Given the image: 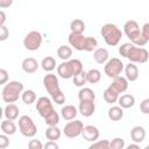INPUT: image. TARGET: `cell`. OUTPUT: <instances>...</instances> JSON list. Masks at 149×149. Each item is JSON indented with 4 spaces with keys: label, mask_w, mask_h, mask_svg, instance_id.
I'll return each instance as SVG.
<instances>
[{
    "label": "cell",
    "mask_w": 149,
    "mask_h": 149,
    "mask_svg": "<svg viewBox=\"0 0 149 149\" xmlns=\"http://www.w3.org/2000/svg\"><path fill=\"white\" fill-rule=\"evenodd\" d=\"M84 128V123L80 120H70L63 128V133L69 139H74L81 135Z\"/></svg>",
    "instance_id": "cell-11"
},
{
    "label": "cell",
    "mask_w": 149,
    "mask_h": 149,
    "mask_svg": "<svg viewBox=\"0 0 149 149\" xmlns=\"http://www.w3.org/2000/svg\"><path fill=\"white\" fill-rule=\"evenodd\" d=\"M78 109L73 106V105H65L62 107L61 109V115L64 120L66 121H70V120H74V118L77 116L78 114Z\"/></svg>",
    "instance_id": "cell-18"
},
{
    "label": "cell",
    "mask_w": 149,
    "mask_h": 149,
    "mask_svg": "<svg viewBox=\"0 0 149 149\" xmlns=\"http://www.w3.org/2000/svg\"><path fill=\"white\" fill-rule=\"evenodd\" d=\"M90 149H109V141L108 140H97L92 142L88 147Z\"/></svg>",
    "instance_id": "cell-34"
},
{
    "label": "cell",
    "mask_w": 149,
    "mask_h": 149,
    "mask_svg": "<svg viewBox=\"0 0 149 149\" xmlns=\"http://www.w3.org/2000/svg\"><path fill=\"white\" fill-rule=\"evenodd\" d=\"M0 127H1V132L5 133V134H7V135H13V134H15V133H16V129H17V127H16V125L13 122V120H8V119L1 121Z\"/></svg>",
    "instance_id": "cell-26"
},
{
    "label": "cell",
    "mask_w": 149,
    "mask_h": 149,
    "mask_svg": "<svg viewBox=\"0 0 149 149\" xmlns=\"http://www.w3.org/2000/svg\"><path fill=\"white\" fill-rule=\"evenodd\" d=\"M146 149H149V146H146Z\"/></svg>",
    "instance_id": "cell-47"
},
{
    "label": "cell",
    "mask_w": 149,
    "mask_h": 149,
    "mask_svg": "<svg viewBox=\"0 0 149 149\" xmlns=\"http://www.w3.org/2000/svg\"><path fill=\"white\" fill-rule=\"evenodd\" d=\"M9 146V139H8V135L2 133L0 135V149H6L7 147Z\"/></svg>",
    "instance_id": "cell-37"
},
{
    "label": "cell",
    "mask_w": 149,
    "mask_h": 149,
    "mask_svg": "<svg viewBox=\"0 0 149 149\" xmlns=\"http://www.w3.org/2000/svg\"><path fill=\"white\" fill-rule=\"evenodd\" d=\"M125 74L128 81H135L139 78V68L135 65V63L129 62L127 65H125Z\"/></svg>",
    "instance_id": "cell-17"
},
{
    "label": "cell",
    "mask_w": 149,
    "mask_h": 149,
    "mask_svg": "<svg viewBox=\"0 0 149 149\" xmlns=\"http://www.w3.org/2000/svg\"><path fill=\"white\" fill-rule=\"evenodd\" d=\"M8 80V72L5 69H0V84L5 85Z\"/></svg>",
    "instance_id": "cell-41"
},
{
    "label": "cell",
    "mask_w": 149,
    "mask_h": 149,
    "mask_svg": "<svg viewBox=\"0 0 149 149\" xmlns=\"http://www.w3.org/2000/svg\"><path fill=\"white\" fill-rule=\"evenodd\" d=\"M83 71V63L79 59H69L57 66V74L63 79H70Z\"/></svg>",
    "instance_id": "cell-4"
},
{
    "label": "cell",
    "mask_w": 149,
    "mask_h": 149,
    "mask_svg": "<svg viewBox=\"0 0 149 149\" xmlns=\"http://www.w3.org/2000/svg\"><path fill=\"white\" fill-rule=\"evenodd\" d=\"M19 130L26 137H34L37 133V127L30 116L22 115L19 119Z\"/></svg>",
    "instance_id": "cell-8"
},
{
    "label": "cell",
    "mask_w": 149,
    "mask_h": 149,
    "mask_svg": "<svg viewBox=\"0 0 149 149\" xmlns=\"http://www.w3.org/2000/svg\"><path fill=\"white\" fill-rule=\"evenodd\" d=\"M123 31H125L126 36L130 40L132 43H134L141 36L140 26H139V23L135 20H128V21H126V23L123 24Z\"/></svg>",
    "instance_id": "cell-12"
},
{
    "label": "cell",
    "mask_w": 149,
    "mask_h": 149,
    "mask_svg": "<svg viewBox=\"0 0 149 149\" xmlns=\"http://www.w3.org/2000/svg\"><path fill=\"white\" fill-rule=\"evenodd\" d=\"M100 34H101L105 43L109 47L118 45L122 37V31L114 23H105L100 29Z\"/></svg>",
    "instance_id": "cell-5"
},
{
    "label": "cell",
    "mask_w": 149,
    "mask_h": 149,
    "mask_svg": "<svg viewBox=\"0 0 149 149\" xmlns=\"http://www.w3.org/2000/svg\"><path fill=\"white\" fill-rule=\"evenodd\" d=\"M22 92H23V84L17 80H12L3 85L1 91V98L3 102L7 104L15 102L19 100Z\"/></svg>",
    "instance_id": "cell-3"
},
{
    "label": "cell",
    "mask_w": 149,
    "mask_h": 149,
    "mask_svg": "<svg viewBox=\"0 0 149 149\" xmlns=\"http://www.w3.org/2000/svg\"><path fill=\"white\" fill-rule=\"evenodd\" d=\"M57 56L62 61H69L72 56V49L69 45H59L57 49Z\"/></svg>",
    "instance_id": "cell-27"
},
{
    "label": "cell",
    "mask_w": 149,
    "mask_h": 149,
    "mask_svg": "<svg viewBox=\"0 0 149 149\" xmlns=\"http://www.w3.org/2000/svg\"><path fill=\"white\" fill-rule=\"evenodd\" d=\"M125 70V64L121 62V59L113 57L109 58L104 66V72L108 78H115L118 76H121V72Z\"/></svg>",
    "instance_id": "cell-6"
},
{
    "label": "cell",
    "mask_w": 149,
    "mask_h": 149,
    "mask_svg": "<svg viewBox=\"0 0 149 149\" xmlns=\"http://www.w3.org/2000/svg\"><path fill=\"white\" fill-rule=\"evenodd\" d=\"M0 15H1V19H0V26H3L5 22H6V14L3 10H0Z\"/></svg>",
    "instance_id": "cell-45"
},
{
    "label": "cell",
    "mask_w": 149,
    "mask_h": 149,
    "mask_svg": "<svg viewBox=\"0 0 149 149\" xmlns=\"http://www.w3.org/2000/svg\"><path fill=\"white\" fill-rule=\"evenodd\" d=\"M13 1L14 0H0V8H8L13 5Z\"/></svg>",
    "instance_id": "cell-43"
},
{
    "label": "cell",
    "mask_w": 149,
    "mask_h": 149,
    "mask_svg": "<svg viewBox=\"0 0 149 149\" xmlns=\"http://www.w3.org/2000/svg\"><path fill=\"white\" fill-rule=\"evenodd\" d=\"M133 148H135V149H140V143L134 142V143H130L129 146H127V149H133Z\"/></svg>",
    "instance_id": "cell-46"
},
{
    "label": "cell",
    "mask_w": 149,
    "mask_h": 149,
    "mask_svg": "<svg viewBox=\"0 0 149 149\" xmlns=\"http://www.w3.org/2000/svg\"><path fill=\"white\" fill-rule=\"evenodd\" d=\"M43 85H44V88L50 94L54 102H56L57 105H63L65 102V95L59 87L58 78L56 74H54L51 72L45 74L43 77Z\"/></svg>",
    "instance_id": "cell-1"
},
{
    "label": "cell",
    "mask_w": 149,
    "mask_h": 149,
    "mask_svg": "<svg viewBox=\"0 0 149 149\" xmlns=\"http://www.w3.org/2000/svg\"><path fill=\"white\" fill-rule=\"evenodd\" d=\"M9 36V30L8 28L3 24V26H0V41H6L7 37Z\"/></svg>",
    "instance_id": "cell-40"
},
{
    "label": "cell",
    "mask_w": 149,
    "mask_h": 149,
    "mask_svg": "<svg viewBox=\"0 0 149 149\" xmlns=\"http://www.w3.org/2000/svg\"><path fill=\"white\" fill-rule=\"evenodd\" d=\"M42 41H43L42 34L37 30H31L24 36L23 45L29 51H36V50L40 49V47L42 44Z\"/></svg>",
    "instance_id": "cell-9"
},
{
    "label": "cell",
    "mask_w": 149,
    "mask_h": 149,
    "mask_svg": "<svg viewBox=\"0 0 149 149\" xmlns=\"http://www.w3.org/2000/svg\"><path fill=\"white\" fill-rule=\"evenodd\" d=\"M45 137L50 141H57L61 139L62 136V130L57 127V126H49L44 133Z\"/></svg>",
    "instance_id": "cell-25"
},
{
    "label": "cell",
    "mask_w": 149,
    "mask_h": 149,
    "mask_svg": "<svg viewBox=\"0 0 149 149\" xmlns=\"http://www.w3.org/2000/svg\"><path fill=\"white\" fill-rule=\"evenodd\" d=\"M44 148L45 149H49V148H54V149H58V144L56 143V141H48L45 144H44Z\"/></svg>",
    "instance_id": "cell-44"
},
{
    "label": "cell",
    "mask_w": 149,
    "mask_h": 149,
    "mask_svg": "<svg viewBox=\"0 0 149 149\" xmlns=\"http://www.w3.org/2000/svg\"><path fill=\"white\" fill-rule=\"evenodd\" d=\"M21 99L26 105H31L36 101V93L33 90H24L21 94Z\"/></svg>",
    "instance_id": "cell-31"
},
{
    "label": "cell",
    "mask_w": 149,
    "mask_h": 149,
    "mask_svg": "<svg viewBox=\"0 0 149 149\" xmlns=\"http://www.w3.org/2000/svg\"><path fill=\"white\" fill-rule=\"evenodd\" d=\"M101 79V72L98 69H91L87 71V83L97 84Z\"/></svg>",
    "instance_id": "cell-32"
},
{
    "label": "cell",
    "mask_w": 149,
    "mask_h": 149,
    "mask_svg": "<svg viewBox=\"0 0 149 149\" xmlns=\"http://www.w3.org/2000/svg\"><path fill=\"white\" fill-rule=\"evenodd\" d=\"M112 87H114L120 94L126 92L127 88H128V79L126 77H122V76H118L115 78H113L112 80V84H111Z\"/></svg>",
    "instance_id": "cell-16"
},
{
    "label": "cell",
    "mask_w": 149,
    "mask_h": 149,
    "mask_svg": "<svg viewBox=\"0 0 149 149\" xmlns=\"http://www.w3.org/2000/svg\"><path fill=\"white\" fill-rule=\"evenodd\" d=\"M83 137L86 140V141H90V142H94L99 139L100 136V133H99V129L93 126V125H87V126H84L83 128V133H81Z\"/></svg>",
    "instance_id": "cell-14"
},
{
    "label": "cell",
    "mask_w": 149,
    "mask_h": 149,
    "mask_svg": "<svg viewBox=\"0 0 149 149\" xmlns=\"http://www.w3.org/2000/svg\"><path fill=\"white\" fill-rule=\"evenodd\" d=\"M69 44L74 48L78 51H94L98 47V41L94 37L91 36H84L83 34H76V33H70L68 37Z\"/></svg>",
    "instance_id": "cell-2"
},
{
    "label": "cell",
    "mask_w": 149,
    "mask_h": 149,
    "mask_svg": "<svg viewBox=\"0 0 149 149\" xmlns=\"http://www.w3.org/2000/svg\"><path fill=\"white\" fill-rule=\"evenodd\" d=\"M126 58L129 59V62H133V63H146L148 59H149V52L147 49L142 48V47H137L135 44H132V47L129 48L128 52H127V56Z\"/></svg>",
    "instance_id": "cell-7"
},
{
    "label": "cell",
    "mask_w": 149,
    "mask_h": 149,
    "mask_svg": "<svg viewBox=\"0 0 149 149\" xmlns=\"http://www.w3.org/2000/svg\"><path fill=\"white\" fill-rule=\"evenodd\" d=\"M132 42L130 43H123V44H121L120 47H119V54L122 56V57H125L126 58V56H127V52H128V50H129V48L132 47Z\"/></svg>",
    "instance_id": "cell-36"
},
{
    "label": "cell",
    "mask_w": 149,
    "mask_h": 149,
    "mask_svg": "<svg viewBox=\"0 0 149 149\" xmlns=\"http://www.w3.org/2000/svg\"><path fill=\"white\" fill-rule=\"evenodd\" d=\"M78 111L85 118H88V116L93 115V113L95 111L94 100H81V101H79Z\"/></svg>",
    "instance_id": "cell-13"
},
{
    "label": "cell",
    "mask_w": 149,
    "mask_h": 149,
    "mask_svg": "<svg viewBox=\"0 0 149 149\" xmlns=\"http://www.w3.org/2000/svg\"><path fill=\"white\" fill-rule=\"evenodd\" d=\"M72 81H73V84H74L76 86H78V87L84 86V85L87 83V72H85V71L83 70L80 73H78V74H76V76L72 77Z\"/></svg>",
    "instance_id": "cell-33"
},
{
    "label": "cell",
    "mask_w": 149,
    "mask_h": 149,
    "mask_svg": "<svg viewBox=\"0 0 149 149\" xmlns=\"http://www.w3.org/2000/svg\"><path fill=\"white\" fill-rule=\"evenodd\" d=\"M108 119L112 121H120L123 118V108L121 106H112L108 109Z\"/></svg>",
    "instance_id": "cell-24"
},
{
    "label": "cell",
    "mask_w": 149,
    "mask_h": 149,
    "mask_svg": "<svg viewBox=\"0 0 149 149\" xmlns=\"http://www.w3.org/2000/svg\"><path fill=\"white\" fill-rule=\"evenodd\" d=\"M140 111L143 114H149V98H146L140 104Z\"/></svg>",
    "instance_id": "cell-38"
},
{
    "label": "cell",
    "mask_w": 149,
    "mask_h": 149,
    "mask_svg": "<svg viewBox=\"0 0 149 149\" xmlns=\"http://www.w3.org/2000/svg\"><path fill=\"white\" fill-rule=\"evenodd\" d=\"M141 34H142V36H143L147 41H149V22H147V23H144V24L142 26Z\"/></svg>",
    "instance_id": "cell-42"
},
{
    "label": "cell",
    "mask_w": 149,
    "mask_h": 149,
    "mask_svg": "<svg viewBox=\"0 0 149 149\" xmlns=\"http://www.w3.org/2000/svg\"><path fill=\"white\" fill-rule=\"evenodd\" d=\"M93 58L98 64H105L109 59V52L106 48H97L93 51Z\"/></svg>",
    "instance_id": "cell-20"
},
{
    "label": "cell",
    "mask_w": 149,
    "mask_h": 149,
    "mask_svg": "<svg viewBox=\"0 0 149 149\" xmlns=\"http://www.w3.org/2000/svg\"><path fill=\"white\" fill-rule=\"evenodd\" d=\"M125 147L126 143L122 137H114L112 141H109V149H122Z\"/></svg>",
    "instance_id": "cell-35"
},
{
    "label": "cell",
    "mask_w": 149,
    "mask_h": 149,
    "mask_svg": "<svg viewBox=\"0 0 149 149\" xmlns=\"http://www.w3.org/2000/svg\"><path fill=\"white\" fill-rule=\"evenodd\" d=\"M38 66H40L38 62L35 58H33V57L24 58L22 61V64H21V68H22V70L26 73H34V72H36L37 69H38Z\"/></svg>",
    "instance_id": "cell-15"
},
{
    "label": "cell",
    "mask_w": 149,
    "mask_h": 149,
    "mask_svg": "<svg viewBox=\"0 0 149 149\" xmlns=\"http://www.w3.org/2000/svg\"><path fill=\"white\" fill-rule=\"evenodd\" d=\"M70 29L72 33L76 34H83L85 30V22L81 19H74L70 23Z\"/></svg>",
    "instance_id": "cell-30"
},
{
    "label": "cell",
    "mask_w": 149,
    "mask_h": 149,
    "mask_svg": "<svg viewBox=\"0 0 149 149\" xmlns=\"http://www.w3.org/2000/svg\"><path fill=\"white\" fill-rule=\"evenodd\" d=\"M118 104L122 108H132L135 105V97L133 94H128V93L121 94L118 99Z\"/></svg>",
    "instance_id": "cell-23"
},
{
    "label": "cell",
    "mask_w": 149,
    "mask_h": 149,
    "mask_svg": "<svg viewBox=\"0 0 149 149\" xmlns=\"http://www.w3.org/2000/svg\"><path fill=\"white\" fill-rule=\"evenodd\" d=\"M35 107H36V111L38 112V114H40L43 119L50 116L51 114H54V113L56 112L55 108H54V106H52L51 100H50L49 98H47V97H41V98H38L37 101H36Z\"/></svg>",
    "instance_id": "cell-10"
},
{
    "label": "cell",
    "mask_w": 149,
    "mask_h": 149,
    "mask_svg": "<svg viewBox=\"0 0 149 149\" xmlns=\"http://www.w3.org/2000/svg\"><path fill=\"white\" fill-rule=\"evenodd\" d=\"M19 113H20V109L19 107L14 104V102H10V104H7L5 109H3V115L6 119L8 120H16L19 118Z\"/></svg>",
    "instance_id": "cell-21"
},
{
    "label": "cell",
    "mask_w": 149,
    "mask_h": 149,
    "mask_svg": "<svg viewBox=\"0 0 149 149\" xmlns=\"http://www.w3.org/2000/svg\"><path fill=\"white\" fill-rule=\"evenodd\" d=\"M41 68L45 71V72H51L52 70H55L56 68V61L54 57L51 56H47L42 59L41 62Z\"/></svg>",
    "instance_id": "cell-29"
},
{
    "label": "cell",
    "mask_w": 149,
    "mask_h": 149,
    "mask_svg": "<svg viewBox=\"0 0 149 149\" xmlns=\"http://www.w3.org/2000/svg\"><path fill=\"white\" fill-rule=\"evenodd\" d=\"M28 147L30 149H42L44 148V146L42 144V142L40 140H30L28 143Z\"/></svg>",
    "instance_id": "cell-39"
},
{
    "label": "cell",
    "mask_w": 149,
    "mask_h": 149,
    "mask_svg": "<svg viewBox=\"0 0 149 149\" xmlns=\"http://www.w3.org/2000/svg\"><path fill=\"white\" fill-rule=\"evenodd\" d=\"M130 139L133 142L141 143L146 139V129L142 126H135L130 130Z\"/></svg>",
    "instance_id": "cell-19"
},
{
    "label": "cell",
    "mask_w": 149,
    "mask_h": 149,
    "mask_svg": "<svg viewBox=\"0 0 149 149\" xmlns=\"http://www.w3.org/2000/svg\"><path fill=\"white\" fill-rule=\"evenodd\" d=\"M119 97H120V93L114 87H112L111 85L104 91V99H105V101L107 104H111L112 105V104L116 102L118 99H119Z\"/></svg>",
    "instance_id": "cell-22"
},
{
    "label": "cell",
    "mask_w": 149,
    "mask_h": 149,
    "mask_svg": "<svg viewBox=\"0 0 149 149\" xmlns=\"http://www.w3.org/2000/svg\"><path fill=\"white\" fill-rule=\"evenodd\" d=\"M78 98H79V101H81V100H95V93L90 87H83L78 92Z\"/></svg>",
    "instance_id": "cell-28"
}]
</instances>
